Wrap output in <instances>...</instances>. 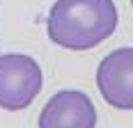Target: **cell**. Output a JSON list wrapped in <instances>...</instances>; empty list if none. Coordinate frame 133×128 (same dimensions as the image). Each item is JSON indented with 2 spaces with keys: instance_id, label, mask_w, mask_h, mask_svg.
I'll return each instance as SVG.
<instances>
[{
  "instance_id": "cell-5",
  "label": "cell",
  "mask_w": 133,
  "mask_h": 128,
  "mask_svg": "<svg viewBox=\"0 0 133 128\" xmlns=\"http://www.w3.org/2000/svg\"><path fill=\"white\" fill-rule=\"evenodd\" d=\"M131 2H133V0H131Z\"/></svg>"
},
{
  "instance_id": "cell-3",
  "label": "cell",
  "mask_w": 133,
  "mask_h": 128,
  "mask_svg": "<svg viewBox=\"0 0 133 128\" xmlns=\"http://www.w3.org/2000/svg\"><path fill=\"white\" fill-rule=\"evenodd\" d=\"M96 87L115 110H133V48H117L96 69Z\"/></svg>"
},
{
  "instance_id": "cell-1",
  "label": "cell",
  "mask_w": 133,
  "mask_h": 128,
  "mask_svg": "<svg viewBox=\"0 0 133 128\" xmlns=\"http://www.w3.org/2000/svg\"><path fill=\"white\" fill-rule=\"evenodd\" d=\"M117 27L112 0H57L48 12V39L66 51H90Z\"/></svg>"
},
{
  "instance_id": "cell-4",
  "label": "cell",
  "mask_w": 133,
  "mask_h": 128,
  "mask_svg": "<svg viewBox=\"0 0 133 128\" xmlns=\"http://www.w3.org/2000/svg\"><path fill=\"white\" fill-rule=\"evenodd\" d=\"M96 110L87 94L78 89L57 91L44 105L39 115V128H94Z\"/></svg>"
},
{
  "instance_id": "cell-2",
  "label": "cell",
  "mask_w": 133,
  "mask_h": 128,
  "mask_svg": "<svg viewBox=\"0 0 133 128\" xmlns=\"http://www.w3.org/2000/svg\"><path fill=\"white\" fill-rule=\"evenodd\" d=\"M41 91V69L30 55H0V108L23 110Z\"/></svg>"
}]
</instances>
